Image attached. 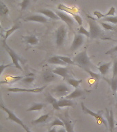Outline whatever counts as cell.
Masks as SVG:
<instances>
[{
  "instance_id": "obj_18",
  "label": "cell",
  "mask_w": 117,
  "mask_h": 132,
  "mask_svg": "<svg viewBox=\"0 0 117 132\" xmlns=\"http://www.w3.org/2000/svg\"><path fill=\"white\" fill-rule=\"evenodd\" d=\"M57 105L60 108L64 107H73V102L71 100L66 98H62L57 101Z\"/></svg>"
},
{
  "instance_id": "obj_28",
  "label": "cell",
  "mask_w": 117,
  "mask_h": 132,
  "mask_svg": "<svg viewBox=\"0 0 117 132\" xmlns=\"http://www.w3.org/2000/svg\"><path fill=\"white\" fill-rule=\"evenodd\" d=\"M49 127H53L55 126H61V127H64V124L63 121L61 120L60 118H55L53 121L51 122L50 125H49Z\"/></svg>"
},
{
  "instance_id": "obj_46",
  "label": "cell",
  "mask_w": 117,
  "mask_h": 132,
  "mask_svg": "<svg viewBox=\"0 0 117 132\" xmlns=\"http://www.w3.org/2000/svg\"><path fill=\"white\" fill-rule=\"evenodd\" d=\"M48 132H57V131L56 129H55V127H53L51 129H50Z\"/></svg>"
},
{
  "instance_id": "obj_41",
  "label": "cell",
  "mask_w": 117,
  "mask_h": 132,
  "mask_svg": "<svg viewBox=\"0 0 117 132\" xmlns=\"http://www.w3.org/2000/svg\"><path fill=\"white\" fill-rule=\"evenodd\" d=\"M94 15L96 16V18L100 19L101 18H105V16L104 14H102L101 12H99V11H94Z\"/></svg>"
},
{
  "instance_id": "obj_4",
  "label": "cell",
  "mask_w": 117,
  "mask_h": 132,
  "mask_svg": "<svg viewBox=\"0 0 117 132\" xmlns=\"http://www.w3.org/2000/svg\"><path fill=\"white\" fill-rule=\"evenodd\" d=\"M66 34H67V30L64 25H62L57 28L56 31V44L58 47H60L62 45L64 41H65L66 37Z\"/></svg>"
},
{
  "instance_id": "obj_40",
  "label": "cell",
  "mask_w": 117,
  "mask_h": 132,
  "mask_svg": "<svg viewBox=\"0 0 117 132\" xmlns=\"http://www.w3.org/2000/svg\"><path fill=\"white\" fill-rule=\"evenodd\" d=\"M116 76H117V59L114 60V62L113 64L112 78H115Z\"/></svg>"
},
{
  "instance_id": "obj_3",
  "label": "cell",
  "mask_w": 117,
  "mask_h": 132,
  "mask_svg": "<svg viewBox=\"0 0 117 132\" xmlns=\"http://www.w3.org/2000/svg\"><path fill=\"white\" fill-rule=\"evenodd\" d=\"M87 21L88 22V25H89V28H90L89 32H90L91 38L94 39L102 34V30L101 29L100 26L96 23V22L94 19H91V20L88 19Z\"/></svg>"
},
{
  "instance_id": "obj_31",
  "label": "cell",
  "mask_w": 117,
  "mask_h": 132,
  "mask_svg": "<svg viewBox=\"0 0 117 132\" xmlns=\"http://www.w3.org/2000/svg\"><path fill=\"white\" fill-rule=\"evenodd\" d=\"M58 57L62 60L65 63L68 64V65H77L76 63L74 62L73 60H72L71 59H70L69 57H67V56H58Z\"/></svg>"
},
{
  "instance_id": "obj_44",
  "label": "cell",
  "mask_w": 117,
  "mask_h": 132,
  "mask_svg": "<svg viewBox=\"0 0 117 132\" xmlns=\"http://www.w3.org/2000/svg\"><path fill=\"white\" fill-rule=\"evenodd\" d=\"M23 129H24L25 130V131H26V132H32V131H31L29 129V128L27 127V126L24 125V126H23Z\"/></svg>"
},
{
  "instance_id": "obj_32",
  "label": "cell",
  "mask_w": 117,
  "mask_h": 132,
  "mask_svg": "<svg viewBox=\"0 0 117 132\" xmlns=\"http://www.w3.org/2000/svg\"><path fill=\"white\" fill-rule=\"evenodd\" d=\"M103 21L110 22L114 24H117V16H106L103 19Z\"/></svg>"
},
{
  "instance_id": "obj_35",
  "label": "cell",
  "mask_w": 117,
  "mask_h": 132,
  "mask_svg": "<svg viewBox=\"0 0 117 132\" xmlns=\"http://www.w3.org/2000/svg\"><path fill=\"white\" fill-rule=\"evenodd\" d=\"M115 13H116V8H115L114 6H112V7L110 8V9L108 10V12L105 14V17L109 16H114Z\"/></svg>"
},
{
  "instance_id": "obj_1",
  "label": "cell",
  "mask_w": 117,
  "mask_h": 132,
  "mask_svg": "<svg viewBox=\"0 0 117 132\" xmlns=\"http://www.w3.org/2000/svg\"><path fill=\"white\" fill-rule=\"evenodd\" d=\"M75 63H77V65L80 67L84 68V69L86 68H94V65L90 62V59L88 57V53H87V50H84V51L81 52L73 58Z\"/></svg>"
},
{
  "instance_id": "obj_34",
  "label": "cell",
  "mask_w": 117,
  "mask_h": 132,
  "mask_svg": "<svg viewBox=\"0 0 117 132\" xmlns=\"http://www.w3.org/2000/svg\"><path fill=\"white\" fill-rule=\"evenodd\" d=\"M78 34L82 35H85L86 37H90V32L88 30H86V29L84 28L83 26H80L79 30H78Z\"/></svg>"
},
{
  "instance_id": "obj_42",
  "label": "cell",
  "mask_w": 117,
  "mask_h": 132,
  "mask_svg": "<svg viewBox=\"0 0 117 132\" xmlns=\"http://www.w3.org/2000/svg\"><path fill=\"white\" fill-rule=\"evenodd\" d=\"M114 52H117V45L116 47H113V48H112V49L110 50H109L108 51H107L106 52H105V54H112L114 53Z\"/></svg>"
},
{
  "instance_id": "obj_8",
  "label": "cell",
  "mask_w": 117,
  "mask_h": 132,
  "mask_svg": "<svg viewBox=\"0 0 117 132\" xmlns=\"http://www.w3.org/2000/svg\"><path fill=\"white\" fill-rule=\"evenodd\" d=\"M46 87V86H43L41 87H37L34 89H23L20 87H13V88H8V92H32V93H40Z\"/></svg>"
},
{
  "instance_id": "obj_26",
  "label": "cell",
  "mask_w": 117,
  "mask_h": 132,
  "mask_svg": "<svg viewBox=\"0 0 117 132\" xmlns=\"http://www.w3.org/2000/svg\"><path fill=\"white\" fill-rule=\"evenodd\" d=\"M24 38L27 43L30 44V45H36L37 43H38V39L34 35H30V36L25 37Z\"/></svg>"
},
{
  "instance_id": "obj_38",
  "label": "cell",
  "mask_w": 117,
  "mask_h": 132,
  "mask_svg": "<svg viewBox=\"0 0 117 132\" xmlns=\"http://www.w3.org/2000/svg\"><path fill=\"white\" fill-rule=\"evenodd\" d=\"M101 26H102L105 30H114V28H113V26H112L109 24V23L101 22Z\"/></svg>"
},
{
  "instance_id": "obj_21",
  "label": "cell",
  "mask_w": 117,
  "mask_h": 132,
  "mask_svg": "<svg viewBox=\"0 0 117 132\" xmlns=\"http://www.w3.org/2000/svg\"><path fill=\"white\" fill-rule=\"evenodd\" d=\"M23 79V76H8V78H6L5 80H1L0 83L4 84V83H14V82L18 81L20 80Z\"/></svg>"
},
{
  "instance_id": "obj_37",
  "label": "cell",
  "mask_w": 117,
  "mask_h": 132,
  "mask_svg": "<svg viewBox=\"0 0 117 132\" xmlns=\"http://www.w3.org/2000/svg\"><path fill=\"white\" fill-rule=\"evenodd\" d=\"M30 1V0H23V2H21V4H19V6H20L21 8V10H25V9L29 6Z\"/></svg>"
},
{
  "instance_id": "obj_14",
  "label": "cell",
  "mask_w": 117,
  "mask_h": 132,
  "mask_svg": "<svg viewBox=\"0 0 117 132\" xmlns=\"http://www.w3.org/2000/svg\"><path fill=\"white\" fill-rule=\"evenodd\" d=\"M53 73H54L56 75L60 76L63 77L64 79L69 78V72H68V69L66 68H62V67H57L55 68L54 70L52 71Z\"/></svg>"
},
{
  "instance_id": "obj_9",
  "label": "cell",
  "mask_w": 117,
  "mask_h": 132,
  "mask_svg": "<svg viewBox=\"0 0 117 132\" xmlns=\"http://www.w3.org/2000/svg\"><path fill=\"white\" fill-rule=\"evenodd\" d=\"M55 13L57 15L60 17V19L62 20L64 22L66 23L68 26L70 28H72L74 25V19L72 18L71 16H69L67 14H66L64 12H62V11H56Z\"/></svg>"
},
{
  "instance_id": "obj_2",
  "label": "cell",
  "mask_w": 117,
  "mask_h": 132,
  "mask_svg": "<svg viewBox=\"0 0 117 132\" xmlns=\"http://www.w3.org/2000/svg\"><path fill=\"white\" fill-rule=\"evenodd\" d=\"M2 45H3V47L5 48L6 51L8 52V54L10 55V56L11 57V59H12L13 65H14L15 67H16V68H18V70H22V68H21L20 65H19V61H21V59L19 58V56L17 55V54H16L11 47H10L8 45H7V43H6V40L3 39L2 41Z\"/></svg>"
},
{
  "instance_id": "obj_15",
  "label": "cell",
  "mask_w": 117,
  "mask_h": 132,
  "mask_svg": "<svg viewBox=\"0 0 117 132\" xmlns=\"http://www.w3.org/2000/svg\"><path fill=\"white\" fill-rule=\"evenodd\" d=\"M38 12L39 13H41V14H43V15H44V16H47V17H49V19H53V20H58V19H60L56 13L53 12L52 10H49V9H41V10H39Z\"/></svg>"
},
{
  "instance_id": "obj_10",
  "label": "cell",
  "mask_w": 117,
  "mask_h": 132,
  "mask_svg": "<svg viewBox=\"0 0 117 132\" xmlns=\"http://www.w3.org/2000/svg\"><path fill=\"white\" fill-rule=\"evenodd\" d=\"M1 108H2L4 111H6V113H7V114H8V120H11V121L14 122H16V123L21 125L22 127H23V126L25 125L24 124H23V122H22V120H21V119H19V118H18L17 117V116H16L15 115L13 112H12V111H10V109H8V108L4 107L2 105H1Z\"/></svg>"
},
{
  "instance_id": "obj_12",
  "label": "cell",
  "mask_w": 117,
  "mask_h": 132,
  "mask_svg": "<svg viewBox=\"0 0 117 132\" xmlns=\"http://www.w3.org/2000/svg\"><path fill=\"white\" fill-rule=\"evenodd\" d=\"M24 21H36L39 23H47L48 21L47 19L44 16V15L41 14H33L30 16H26L24 19Z\"/></svg>"
},
{
  "instance_id": "obj_45",
  "label": "cell",
  "mask_w": 117,
  "mask_h": 132,
  "mask_svg": "<svg viewBox=\"0 0 117 132\" xmlns=\"http://www.w3.org/2000/svg\"><path fill=\"white\" fill-rule=\"evenodd\" d=\"M57 132H67V131H66V129H64V128H60V129L57 130Z\"/></svg>"
},
{
  "instance_id": "obj_36",
  "label": "cell",
  "mask_w": 117,
  "mask_h": 132,
  "mask_svg": "<svg viewBox=\"0 0 117 132\" xmlns=\"http://www.w3.org/2000/svg\"><path fill=\"white\" fill-rule=\"evenodd\" d=\"M72 16H73V18L75 19V20L77 22V23L80 25V26H82V23H83V19L80 15H78V14H73Z\"/></svg>"
},
{
  "instance_id": "obj_27",
  "label": "cell",
  "mask_w": 117,
  "mask_h": 132,
  "mask_svg": "<svg viewBox=\"0 0 117 132\" xmlns=\"http://www.w3.org/2000/svg\"><path fill=\"white\" fill-rule=\"evenodd\" d=\"M44 107V105L42 103H35L30 107L29 109H27V111H41V109Z\"/></svg>"
},
{
  "instance_id": "obj_25",
  "label": "cell",
  "mask_w": 117,
  "mask_h": 132,
  "mask_svg": "<svg viewBox=\"0 0 117 132\" xmlns=\"http://www.w3.org/2000/svg\"><path fill=\"white\" fill-rule=\"evenodd\" d=\"M66 82H68V84H69L70 85H71L75 89H77L78 88L80 83L82 82V79L81 80H76L74 78H68L66 79Z\"/></svg>"
},
{
  "instance_id": "obj_6",
  "label": "cell",
  "mask_w": 117,
  "mask_h": 132,
  "mask_svg": "<svg viewBox=\"0 0 117 132\" xmlns=\"http://www.w3.org/2000/svg\"><path fill=\"white\" fill-rule=\"evenodd\" d=\"M57 117L62 120L64 124V127L67 132H74V125L73 122L70 119L69 116L67 113H64V115L57 114Z\"/></svg>"
},
{
  "instance_id": "obj_33",
  "label": "cell",
  "mask_w": 117,
  "mask_h": 132,
  "mask_svg": "<svg viewBox=\"0 0 117 132\" xmlns=\"http://www.w3.org/2000/svg\"><path fill=\"white\" fill-rule=\"evenodd\" d=\"M86 72H87L88 74H90V76L92 77V78H94V79H96V80H99V79H100L101 76L99 74H96V73H94V72H92L90 69H88V68H86V69H84Z\"/></svg>"
},
{
  "instance_id": "obj_23",
  "label": "cell",
  "mask_w": 117,
  "mask_h": 132,
  "mask_svg": "<svg viewBox=\"0 0 117 132\" xmlns=\"http://www.w3.org/2000/svg\"><path fill=\"white\" fill-rule=\"evenodd\" d=\"M21 28L20 25L19 24H15L14 26H13L10 29H9V30H6V32H5V36H4V39H5V40H6V39H8V37H10V35H12V33L14 32V31L17 30L18 29H19Z\"/></svg>"
},
{
  "instance_id": "obj_30",
  "label": "cell",
  "mask_w": 117,
  "mask_h": 132,
  "mask_svg": "<svg viewBox=\"0 0 117 132\" xmlns=\"http://www.w3.org/2000/svg\"><path fill=\"white\" fill-rule=\"evenodd\" d=\"M111 88L112 89L113 92L116 93L117 92V76L115 78H112L110 82Z\"/></svg>"
},
{
  "instance_id": "obj_13",
  "label": "cell",
  "mask_w": 117,
  "mask_h": 132,
  "mask_svg": "<svg viewBox=\"0 0 117 132\" xmlns=\"http://www.w3.org/2000/svg\"><path fill=\"white\" fill-rule=\"evenodd\" d=\"M106 118L107 122L108 123L109 129L110 132H114V114H113L112 110H108L106 109Z\"/></svg>"
},
{
  "instance_id": "obj_16",
  "label": "cell",
  "mask_w": 117,
  "mask_h": 132,
  "mask_svg": "<svg viewBox=\"0 0 117 132\" xmlns=\"http://www.w3.org/2000/svg\"><path fill=\"white\" fill-rule=\"evenodd\" d=\"M46 99H47L48 103L52 105L53 109H55V110H60V108L58 107V105H57V101H57L52 95L50 94H47L46 95Z\"/></svg>"
},
{
  "instance_id": "obj_11",
  "label": "cell",
  "mask_w": 117,
  "mask_h": 132,
  "mask_svg": "<svg viewBox=\"0 0 117 132\" xmlns=\"http://www.w3.org/2000/svg\"><path fill=\"white\" fill-rule=\"evenodd\" d=\"M84 38L83 35L77 34V35H75L74 39L72 43V45L71 46V51H75L76 50L79 48L81 45L84 43Z\"/></svg>"
},
{
  "instance_id": "obj_20",
  "label": "cell",
  "mask_w": 117,
  "mask_h": 132,
  "mask_svg": "<svg viewBox=\"0 0 117 132\" xmlns=\"http://www.w3.org/2000/svg\"><path fill=\"white\" fill-rule=\"evenodd\" d=\"M43 78L44 81H45L46 82H51L56 78V74L53 72H46L43 74Z\"/></svg>"
},
{
  "instance_id": "obj_7",
  "label": "cell",
  "mask_w": 117,
  "mask_h": 132,
  "mask_svg": "<svg viewBox=\"0 0 117 132\" xmlns=\"http://www.w3.org/2000/svg\"><path fill=\"white\" fill-rule=\"evenodd\" d=\"M51 92L53 93L57 97L64 96H66L70 94V88L65 85H60L54 87L51 90Z\"/></svg>"
},
{
  "instance_id": "obj_22",
  "label": "cell",
  "mask_w": 117,
  "mask_h": 132,
  "mask_svg": "<svg viewBox=\"0 0 117 132\" xmlns=\"http://www.w3.org/2000/svg\"><path fill=\"white\" fill-rule=\"evenodd\" d=\"M111 64H112V62H109V63H106L103 64V65H101L99 67L98 70L100 72L101 75L105 76V75L108 73L109 69L110 68Z\"/></svg>"
},
{
  "instance_id": "obj_19",
  "label": "cell",
  "mask_w": 117,
  "mask_h": 132,
  "mask_svg": "<svg viewBox=\"0 0 117 132\" xmlns=\"http://www.w3.org/2000/svg\"><path fill=\"white\" fill-rule=\"evenodd\" d=\"M47 62L50 64H53V65H64L66 66L67 64L65 63L63 61H62L58 56H52L50 59H48Z\"/></svg>"
},
{
  "instance_id": "obj_29",
  "label": "cell",
  "mask_w": 117,
  "mask_h": 132,
  "mask_svg": "<svg viewBox=\"0 0 117 132\" xmlns=\"http://www.w3.org/2000/svg\"><path fill=\"white\" fill-rule=\"evenodd\" d=\"M0 13H1V15L2 16H6V14H8L9 10H8L7 6L5 5V4L3 3L2 1H1V3H0Z\"/></svg>"
},
{
  "instance_id": "obj_17",
  "label": "cell",
  "mask_w": 117,
  "mask_h": 132,
  "mask_svg": "<svg viewBox=\"0 0 117 132\" xmlns=\"http://www.w3.org/2000/svg\"><path fill=\"white\" fill-rule=\"evenodd\" d=\"M84 94V92L82 90V89H80L79 88H77L75 89L73 92H71L69 95H67L66 96L65 98L66 99H74V98H78V97L81 96H82Z\"/></svg>"
},
{
  "instance_id": "obj_24",
  "label": "cell",
  "mask_w": 117,
  "mask_h": 132,
  "mask_svg": "<svg viewBox=\"0 0 117 132\" xmlns=\"http://www.w3.org/2000/svg\"><path fill=\"white\" fill-rule=\"evenodd\" d=\"M49 113H47V114H44V115L41 116L38 118L34 120L32 122V125H37V124L40 123H43V122H45L47 121V120L49 118Z\"/></svg>"
},
{
  "instance_id": "obj_5",
  "label": "cell",
  "mask_w": 117,
  "mask_h": 132,
  "mask_svg": "<svg viewBox=\"0 0 117 132\" xmlns=\"http://www.w3.org/2000/svg\"><path fill=\"white\" fill-rule=\"evenodd\" d=\"M81 105H82V110H83V111H84V113H86V114H88V115L92 116H93L94 118H95L99 122H100L101 123L103 124L106 127H108L107 121L104 119V118L103 117V116L101 114V113H102L103 112L102 111H100L99 112H98V113H94V112L92 111L89 109H88V108L84 105V104L83 103H82Z\"/></svg>"
},
{
  "instance_id": "obj_39",
  "label": "cell",
  "mask_w": 117,
  "mask_h": 132,
  "mask_svg": "<svg viewBox=\"0 0 117 132\" xmlns=\"http://www.w3.org/2000/svg\"><path fill=\"white\" fill-rule=\"evenodd\" d=\"M34 80V77H33V76H32V77L31 76H27V77L23 78L22 81L25 82V83H26V84H30Z\"/></svg>"
},
{
  "instance_id": "obj_43",
  "label": "cell",
  "mask_w": 117,
  "mask_h": 132,
  "mask_svg": "<svg viewBox=\"0 0 117 132\" xmlns=\"http://www.w3.org/2000/svg\"><path fill=\"white\" fill-rule=\"evenodd\" d=\"M12 65H13V63L8 64V65H2L0 66V75L2 74V72H4V70L5 69V68H8V67H9V66H11Z\"/></svg>"
}]
</instances>
